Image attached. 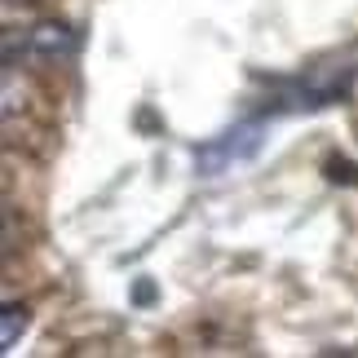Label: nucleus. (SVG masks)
<instances>
[{"label": "nucleus", "instance_id": "obj_1", "mask_svg": "<svg viewBox=\"0 0 358 358\" xmlns=\"http://www.w3.org/2000/svg\"><path fill=\"white\" fill-rule=\"evenodd\" d=\"M261 146H266V124H239V129L213 137L208 146L195 150V169L203 177H222V173L235 169V164H248Z\"/></svg>", "mask_w": 358, "mask_h": 358}, {"label": "nucleus", "instance_id": "obj_3", "mask_svg": "<svg viewBox=\"0 0 358 358\" xmlns=\"http://www.w3.org/2000/svg\"><path fill=\"white\" fill-rule=\"evenodd\" d=\"M22 332H27V306H18V301H9V306H5V314H0V345H5V350H13Z\"/></svg>", "mask_w": 358, "mask_h": 358}, {"label": "nucleus", "instance_id": "obj_2", "mask_svg": "<svg viewBox=\"0 0 358 358\" xmlns=\"http://www.w3.org/2000/svg\"><path fill=\"white\" fill-rule=\"evenodd\" d=\"M27 45H31V53H40V58L58 62V58H71V53L80 49V36L71 31L66 22L49 18V22H36L31 36H27Z\"/></svg>", "mask_w": 358, "mask_h": 358}]
</instances>
